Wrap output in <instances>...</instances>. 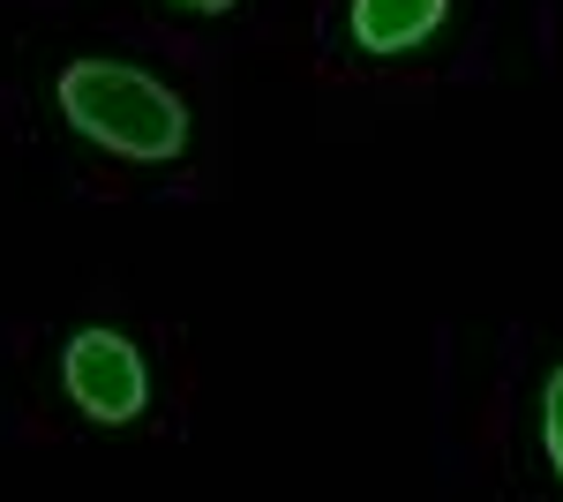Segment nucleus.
Here are the masks:
<instances>
[{"instance_id": "obj_2", "label": "nucleus", "mask_w": 563, "mask_h": 502, "mask_svg": "<svg viewBox=\"0 0 563 502\" xmlns=\"http://www.w3.org/2000/svg\"><path fill=\"white\" fill-rule=\"evenodd\" d=\"M60 376H68V398H76L90 420H106V427H121V420L143 413V360H135V345L121 331H84L68 345Z\"/></svg>"}, {"instance_id": "obj_4", "label": "nucleus", "mask_w": 563, "mask_h": 502, "mask_svg": "<svg viewBox=\"0 0 563 502\" xmlns=\"http://www.w3.org/2000/svg\"><path fill=\"white\" fill-rule=\"evenodd\" d=\"M541 435H549V458H556V472H563V368L549 376V390H541Z\"/></svg>"}, {"instance_id": "obj_1", "label": "nucleus", "mask_w": 563, "mask_h": 502, "mask_svg": "<svg viewBox=\"0 0 563 502\" xmlns=\"http://www.w3.org/2000/svg\"><path fill=\"white\" fill-rule=\"evenodd\" d=\"M60 113L84 127L90 143H106L121 158H143V166H166V158H180V143H188L180 98L158 76L121 68V60H76L60 76Z\"/></svg>"}, {"instance_id": "obj_3", "label": "nucleus", "mask_w": 563, "mask_h": 502, "mask_svg": "<svg viewBox=\"0 0 563 502\" xmlns=\"http://www.w3.org/2000/svg\"><path fill=\"white\" fill-rule=\"evenodd\" d=\"M443 23V0H353V38L361 53H406Z\"/></svg>"}, {"instance_id": "obj_5", "label": "nucleus", "mask_w": 563, "mask_h": 502, "mask_svg": "<svg viewBox=\"0 0 563 502\" xmlns=\"http://www.w3.org/2000/svg\"><path fill=\"white\" fill-rule=\"evenodd\" d=\"M180 8H203V15H218V8H233V0H180Z\"/></svg>"}]
</instances>
